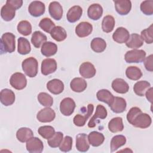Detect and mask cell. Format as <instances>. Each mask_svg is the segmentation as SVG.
Returning a JSON list of instances; mask_svg holds the SVG:
<instances>
[{
	"instance_id": "cell-14",
	"label": "cell",
	"mask_w": 153,
	"mask_h": 153,
	"mask_svg": "<svg viewBox=\"0 0 153 153\" xmlns=\"http://www.w3.org/2000/svg\"><path fill=\"white\" fill-rule=\"evenodd\" d=\"M115 8L117 12L122 16L128 14L131 9V2L130 0L114 1Z\"/></svg>"
},
{
	"instance_id": "cell-45",
	"label": "cell",
	"mask_w": 153,
	"mask_h": 153,
	"mask_svg": "<svg viewBox=\"0 0 153 153\" xmlns=\"http://www.w3.org/2000/svg\"><path fill=\"white\" fill-rule=\"evenodd\" d=\"M39 26L45 32L50 33L51 30L54 28L55 24L50 19L45 17L41 20L39 23Z\"/></svg>"
},
{
	"instance_id": "cell-52",
	"label": "cell",
	"mask_w": 153,
	"mask_h": 153,
	"mask_svg": "<svg viewBox=\"0 0 153 153\" xmlns=\"http://www.w3.org/2000/svg\"><path fill=\"white\" fill-rule=\"evenodd\" d=\"M145 94L147 100L151 103H152V87H151L150 88H149Z\"/></svg>"
},
{
	"instance_id": "cell-13",
	"label": "cell",
	"mask_w": 153,
	"mask_h": 153,
	"mask_svg": "<svg viewBox=\"0 0 153 153\" xmlns=\"http://www.w3.org/2000/svg\"><path fill=\"white\" fill-rule=\"evenodd\" d=\"M94 110V106L93 104H88L87 105V113L81 115V114L76 115L73 119L74 123L75 126L78 127H82L85 124L86 121L88 119V118L92 115Z\"/></svg>"
},
{
	"instance_id": "cell-39",
	"label": "cell",
	"mask_w": 153,
	"mask_h": 153,
	"mask_svg": "<svg viewBox=\"0 0 153 153\" xmlns=\"http://www.w3.org/2000/svg\"><path fill=\"white\" fill-rule=\"evenodd\" d=\"M126 75L128 79L136 81L142 76V72L139 68L134 66H128L126 69Z\"/></svg>"
},
{
	"instance_id": "cell-51",
	"label": "cell",
	"mask_w": 153,
	"mask_h": 153,
	"mask_svg": "<svg viewBox=\"0 0 153 153\" xmlns=\"http://www.w3.org/2000/svg\"><path fill=\"white\" fill-rule=\"evenodd\" d=\"M6 4L12 6L16 10L19 9L23 4L22 0H7Z\"/></svg>"
},
{
	"instance_id": "cell-49",
	"label": "cell",
	"mask_w": 153,
	"mask_h": 153,
	"mask_svg": "<svg viewBox=\"0 0 153 153\" xmlns=\"http://www.w3.org/2000/svg\"><path fill=\"white\" fill-rule=\"evenodd\" d=\"M142 112V110L138 107H132L131 108H130L127 114V120L128 122L131 124L134 117Z\"/></svg>"
},
{
	"instance_id": "cell-23",
	"label": "cell",
	"mask_w": 153,
	"mask_h": 153,
	"mask_svg": "<svg viewBox=\"0 0 153 153\" xmlns=\"http://www.w3.org/2000/svg\"><path fill=\"white\" fill-rule=\"evenodd\" d=\"M112 88L117 93L124 94L128 92L129 85L123 79L116 78L112 82Z\"/></svg>"
},
{
	"instance_id": "cell-3",
	"label": "cell",
	"mask_w": 153,
	"mask_h": 153,
	"mask_svg": "<svg viewBox=\"0 0 153 153\" xmlns=\"http://www.w3.org/2000/svg\"><path fill=\"white\" fill-rule=\"evenodd\" d=\"M146 57V52L143 50L133 49L127 51L124 56V59L127 63H141Z\"/></svg>"
},
{
	"instance_id": "cell-38",
	"label": "cell",
	"mask_w": 153,
	"mask_h": 153,
	"mask_svg": "<svg viewBox=\"0 0 153 153\" xmlns=\"http://www.w3.org/2000/svg\"><path fill=\"white\" fill-rule=\"evenodd\" d=\"M115 19L113 16L107 15L103 19L102 22V29L104 32L109 33L112 32L115 26Z\"/></svg>"
},
{
	"instance_id": "cell-44",
	"label": "cell",
	"mask_w": 153,
	"mask_h": 153,
	"mask_svg": "<svg viewBox=\"0 0 153 153\" xmlns=\"http://www.w3.org/2000/svg\"><path fill=\"white\" fill-rule=\"evenodd\" d=\"M63 139V134L60 131L55 133L54 136L48 139L47 143L48 145L51 148H57L60 146Z\"/></svg>"
},
{
	"instance_id": "cell-35",
	"label": "cell",
	"mask_w": 153,
	"mask_h": 153,
	"mask_svg": "<svg viewBox=\"0 0 153 153\" xmlns=\"http://www.w3.org/2000/svg\"><path fill=\"white\" fill-rule=\"evenodd\" d=\"M51 36L56 41L61 42L64 41L67 37V33L65 29L62 26H55L50 32Z\"/></svg>"
},
{
	"instance_id": "cell-29",
	"label": "cell",
	"mask_w": 153,
	"mask_h": 153,
	"mask_svg": "<svg viewBox=\"0 0 153 153\" xmlns=\"http://www.w3.org/2000/svg\"><path fill=\"white\" fill-rule=\"evenodd\" d=\"M16 15V10L10 5L5 4L3 5L1 10V16L5 21L12 20Z\"/></svg>"
},
{
	"instance_id": "cell-5",
	"label": "cell",
	"mask_w": 153,
	"mask_h": 153,
	"mask_svg": "<svg viewBox=\"0 0 153 153\" xmlns=\"http://www.w3.org/2000/svg\"><path fill=\"white\" fill-rule=\"evenodd\" d=\"M151 123L152 120L151 117L148 114L142 112L134 117L131 124L135 127L146 128L151 126Z\"/></svg>"
},
{
	"instance_id": "cell-8",
	"label": "cell",
	"mask_w": 153,
	"mask_h": 153,
	"mask_svg": "<svg viewBox=\"0 0 153 153\" xmlns=\"http://www.w3.org/2000/svg\"><path fill=\"white\" fill-rule=\"evenodd\" d=\"M56 117L54 111L50 107H47L40 110L37 115V120L41 123H50L53 121Z\"/></svg>"
},
{
	"instance_id": "cell-9",
	"label": "cell",
	"mask_w": 153,
	"mask_h": 153,
	"mask_svg": "<svg viewBox=\"0 0 153 153\" xmlns=\"http://www.w3.org/2000/svg\"><path fill=\"white\" fill-rule=\"evenodd\" d=\"M45 11L44 4L41 1H32L29 5L28 11L33 17H39L42 16Z\"/></svg>"
},
{
	"instance_id": "cell-37",
	"label": "cell",
	"mask_w": 153,
	"mask_h": 153,
	"mask_svg": "<svg viewBox=\"0 0 153 153\" xmlns=\"http://www.w3.org/2000/svg\"><path fill=\"white\" fill-rule=\"evenodd\" d=\"M91 49L96 53H102L106 48V41L101 38H94L91 41Z\"/></svg>"
},
{
	"instance_id": "cell-48",
	"label": "cell",
	"mask_w": 153,
	"mask_h": 153,
	"mask_svg": "<svg viewBox=\"0 0 153 153\" xmlns=\"http://www.w3.org/2000/svg\"><path fill=\"white\" fill-rule=\"evenodd\" d=\"M72 146V138L69 136H65L59 146V149L62 152H69Z\"/></svg>"
},
{
	"instance_id": "cell-7",
	"label": "cell",
	"mask_w": 153,
	"mask_h": 153,
	"mask_svg": "<svg viewBox=\"0 0 153 153\" xmlns=\"http://www.w3.org/2000/svg\"><path fill=\"white\" fill-rule=\"evenodd\" d=\"M26 149L30 153H41L44 149V145L41 139L32 137L26 142Z\"/></svg>"
},
{
	"instance_id": "cell-34",
	"label": "cell",
	"mask_w": 153,
	"mask_h": 153,
	"mask_svg": "<svg viewBox=\"0 0 153 153\" xmlns=\"http://www.w3.org/2000/svg\"><path fill=\"white\" fill-rule=\"evenodd\" d=\"M47 38L45 35L41 31H35L32 33L31 42L35 48H39L44 42H46Z\"/></svg>"
},
{
	"instance_id": "cell-21",
	"label": "cell",
	"mask_w": 153,
	"mask_h": 153,
	"mask_svg": "<svg viewBox=\"0 0 153 153\" xmlns=\"http://www.w3.org/2000/svg\"><path fill=\"white\" fill-rule=\"evenodd\" d=\"M109 106L114 112L119 114L123 112L126 110L127 103L126 100L123 97H114L112 103Z\"/></svg>"
},
{
	"instance_id": "cell-10",
	"label": "cell",
	"mask_w": 153,
	"mask_h": 153,
	"mask_svg": "<svg viewBox=\"0 0 153 153\" xmlns=\"http://www.w3.org/2000/svg\"><path fill=\"white\" fill-rule=\"evenodd\" d=\"M57 69V62L54 59L47 58L41 63V73L44 75H48L54 72Z\"/></svg>"
},
{
	"instance_id": "cell-25",
	"label": "cell",
	"mask_w": 153,
	"mask_h": 153,
	"mask_svg": "<svg viewBox=\"0 0 153 153\" xmlns=\"http://www.w3.org/2000/svg\"><path fill=\"white\" fill-rule=\"evenodd\" d=\"M87 86V82L82 78H74L70 82V87L72 91L76 93H81L84 91Z\"/></svg>"
},
{
	"instance_id": "cell-16",
	"label": "cell",
	"mask_w": 153,
	"mask_h": 153,
	"mask_svg": "<svg viewBox=\"0 0 153 153\" xmlns=\"http://www.w3.org/2000/svg\"><path fill=\"white\" fill-rule=\"evenodd\" d=\"M93 31V26L89 22H82L75 27V33L80 38L88 36Z\"/></svg>"
},
{
	"instance_id": "cell-33",
	"label": "cell",
	"mask_w": 153,
	"mask_h": 153,
	"mask_svg": "<svg viewBox=\"0 0 153 153\" xmlns=\"http://www.w3.org/2000/svg\"><path fill=\"white\" fill-rule=\"evenodd\" d=\"M18 47L17 51L19 54L25 55L29 54L31 51V47L29 41L23 37L18 38Z\"/></svg>"
},
{
	"instance_id": "cell-47",
	"label": "cell",
	"mask_w": 153,
	"mask_h": 153,
	"mask_svg": "<svg viewBox=\"0 0 153 153\" xmlns=\"http://www.w3.org/2000/svg\"><path fill=\"white\" fill-rule=\"evenodd\" d=\"M141 11L145 15L151 16L153 14V1H144L140 4Z\"/></svg>"
},
{
	"instance_id": "cell-28",
	"label": "cell",
	"mask_w": 153,
	"mask_h": 153,
	"mask_svg": "<svg viewBox=\"0 0 153 153\" xmlns=\"http://www.w3.org/2000/svg\"><path fill=\"white\" fill-rule=\"evenodd\" d=\"M33 136L32 130L27 127L20 128L16 132V137L19 141L24 143Z\"/></svg>"
},
{
	"instance_id": "cell-41",
	"label": "cell",
	"mask_w": 153,
	"mask_h": 153,
	"mask_svg": "<svg viewBox=\"0 0 153 153\" xmlns=\"http://www.w3.org/2000/svg\"><path fill=\"white\" fill-rule=\"evenodd\" d=\"M17 29L19 33L24 36H28L32 33L31 24L27 20L20 21L17 25Z\"/></svg>"
},
{
	"instance_id": "cell-4",
	"label": "cell",
	"mask_w": 153,
	"mask_h": 153,
	"mask_svg": "<svg viewBox=\"0 0 153 153\" xmlns=\"http://www.w3.org/2000/svg\"><path fill=\"white\" fill-rule=\"evenodd\" d=\"M10 84L14 88L20 90L26 87L27 85V79L23 74L21 72H16L11 76Z\"/></svg>"
},
{
	"instance_id": "cell-17",
	"label": "cell",
	"mask_w": 153,
	"mask_h": 153,
	"mask_svg": "<svg viewBox=\"0 0 153 153\" xmlns=\"http://www.w3.org/2000/svg\"><path fill=\"white\" fill-rule=\"evenodd\" d=\"M48 12L50 16L56 20H60L63 16V8L57 1L50 2L48 6Z\"/></svg>"
},
{
	"instance_id": "cell-12",
	"label": "cell",
	"mask_w": 153,
	"mask_h": 153,
	"mask_svg": "<svg viewBox=\"0 0 153 153\" xmlns=\"http://www.w3.org/2000/svg\"><path fill=\"white\" fill-rule=\"evenodd\" d=\"M108 112L106 109L102 105H98L96 107V112L90 120L88 123V127L93 128L96 126V120L97 118L105 119L106 118Z\"/></svg>"
},
{
	"instance_id": "cell-42",
	"label": "cell",
	"mask_w": 153,
	"mask_h": 153,
	"mask_svg": "<svg viewBox=\"0 0 153 153\" xmlns=\"http://www.w3.org/2000/svg\"><path fill=\"white\" fill-rule=\"evenodd\" d=\"M38 134L44 139H48L53 137L55 134L54 128L51 126H43L38 130Z\"/></svg>"
},
{
	"instance_id": "cell-36",
	"label": "cell",
	"mask_w": 153,
	"mask_h": 153,
	"mask_svg": "<svg viewBox=\"0 0 153 153\" xmlns=\"http://www.w3.org/2000/svg\"><path fill=\"white\" fill-rule=\"evenodd\" d=\"M151 87V84L146 81H137L133 87V90L136 94L139 96H143L147 90Z\"/></svg>"
},
{
	"instance_id": "cell-46",
	"label": "cell",
	"mask_w": 153,
	"mask_h": 153,
	"mask_svg": "<svg viewBox=\"0 0 153 153\" xmlns=\"http://www.w3.org/2000/svg\"><path fill=\"white\" fill-rule=\"evenodd\" d=\"M153 25L150 26L141 32V38L147 44H152L153 42Z\"/></svg>"
},
{
	"instance_id": "cell-26",
	"label": "cell",
	"mask_w": 153,
	"mask_h": 153,
	"mask_svg": "<svg viewBox=\"0 0 153 153\" xmlns=\"http://www.w3.org/2000/svg\"><path fill=\"white\" fill-rule=\"evenodd\" d=\"M87 137L89 143L94 147L101 145L105 140L104 135L102 133L96 131L90 132L87 136Z\"/></svg>"
},
{
	"instance_id": "cell-6",
	"label": "cell",
	"mask_w": 153,
	"mask_h": 153,
	"mask_svg": "<svg viewBox=\"0 0 153 153\" xmlns=\"http://www.w3.org/2000/svg\"><path fill=\"white\" fill-rule=\"evenodd\" d=\"M75 106V102L72 98L66 97L60 102V111L63 115L70 116L73 114Z\"/></svg>"
},
{
	"instance_id": "cell-18",
	"label": "cell",
	"mask_w": 153,
	"mask_h": 153,
	"mask_svg": "<svg viewBox=\"0 0 153 153\" xmlns=\"http://www.w3.org/2000/svg\"><path fill=\"white\" fill-rule=\"evenodd\" d=\"M76 148L79 152H87L90 148V143L87 135L85 133H79L76 136Z\"/></svg>"
},
{
	"instance_id": "cell-22",
	"label": "cell",
	"mask_w": 153,
	"mask_h": 153,
	"mask_svg": "<svg viewBox=\"0 0 153 153\" xmlns=\"http://www.w3.org/2000/svg\"><path fill=\"white\" fill-rule=\"evenodd\" d=\"M82 14V9L79 5H74L68 10L66 18L69 22L74 23L78 21Z\"/></svg>"
},
{
	"instance_id": "cell-27",
	"label": "cell",
	"mask_w": 153,
	"mask_h": 153,
	"mask_svg": "<svg viewBox=\"0 0 153 153\" xmlns=\"http://www.w3.org/2000/svg\"><path fill=\"white\" fill-rule=\"evenodd\" d=\"M41 53L45 57H50L54 55L57 51V45L51 41L44 42L41 48Z\"/></svg>"
},
{
	"instance_id": "cell-19",
	"label": "cell",
	"mask_w": 153,
	"mask_h": 153,
	"mask_svg": "<svg viewBox=\"0 0 153 153\" xmlns=\"http://www.w3.org/2000/svg\"><path fill=\"white\" fill-rule=\"evenodd\" d=\"M1 102L6 106L13 105L15 101L14 93L10 89L4 88L0 93Z\"/></svg>"
},
{
	"instance_id": "cell-50",
	"label": "cell",
	"mask_w": 153,
	"mask_h": 153,
	"mask_svg": "<svg viewBox=\"0 0 153 153\" xmlns=\"http://www.w3.org/2000/svg\"><path fill=\"white\" fill-rule=\"evenodd\" d=\"M144 65L146 69L149 72L153 71V66H152V62H153V56L152 54H150L147 57H145L144 60Z\"/></svg>"
},
{
	"instance_id": "cell-11",
	"label": "cell",
	"mask_w": 153,
	"mask_h": 153,
	"mask_svg": "<svg viewBox=\"0 0 153 153\" xmlns=\"http://www.w3.org/2000/svg\"><path fill=\"white\" fill-rule=\"evenodd\" d=\"M79 72L81 76L88 79L93 78L96 75V70L91 63L85 62L80 65Z\"/></svg>"
},
{
	"instance_id": "cell-32",
	"label": "cell",
	"mask_w": 153,
	"mask_h": 153,
	"mask_svg": "<svg viewBox=\"0 0 153 153\" xmlns=\"http://www.w3.org/2000/svg\"><path fill=\"white\" fill-rule=\"evenodd\" d=\"M126 46L128 48L136 49L140 48L143 44V41L141 36L137 33H132L130 35L128 40L126 43Z\"/></svg>"
},
{
	"instance_id": "cell-1",
	"label": "cell",
	"mask_w": 153,
	"mask_h": 153,
	"mask_svg": "<svg viewBox=\"0 0 153 153\" xmlns=\"http://www.w3.org/2000/svg\"><path fill=\"white\" fill-rule=\"evenodd\" d=\"M16 48L15 35L11 32L4 33L1 38V51L2 53H13Z\"/></svg>"
},
{
	"instance_id": "cell-24",
	"label": "cell",
	"mask_w": 153,
	"mask_h": 153,
	"mask_svg": "<svg viewBox=\"0 0 153 153\" xmlns=\"http://www.w3.org/2000/svg\"><path fill=\"white\" fill-rule=\"evenodd\" d=\"M103 14V8L99 4H93L88 8L87 15L93 20H99Z\"/></svg>"
},
{
	"instance_id": "cell-31",
	"label": "cell",
	"mask_w": 153,
	"mask_h": 153,
	"mask_svg": "<svg viewBox=\"0 0 153 153\" xmlns=\"http://www.w3.org/2000/svg\"><path fill=\"white\" fill-rule=\"evenodd\" d=\"M108 129L112 133H117L123 131L124 129L123 118L118 117L111 119L108 123Z\"/></svg>"
},
{
	"instance_id": "cell-15",
	"label": "cell",
	"mask_w": 153,
	"mask_h": 153,
	"mask_svg": "<svg viewBox=\"0 0 153 153\" xmlns=\"http://www.w3.org/2000/svg\"><path fill=\"white\" fill-rule=\"evenodd\" d=\"M130 37L129 32L123 27H118L112 35L113 40L119 44L126 43Z\"/></svg>"
},
{
	"instance_id": "cell-43",
	"label": "cell",
	"mask_w": 153,
	"mask_h": 153,
	"mask_svg": "<svg viewBox=\"0 0 153 153\" xmlns=\"http://www.w3.org/2000/svg\"><path fill=\"white\" fill-rule=\"evenodd\" d=\"M38 102L44 106L50 107L53 104V99L47 93L41 92L38 95Z\"/></svg>"
},
{
	"instance_id": "cell-40",
	"label": "cell",
	"mask_w": 153,
	"mask_h": 153,
	"mask_svg": "<svg viewBox=\"0 0 153 153\" xmlns=\"http://www.w3.org/2000/svg\"><path fill=\"white\" fill-rule=\"evenodd\" d=\"M126 143V138L123 135H116L114 136L111 140V151L114 152L124 145Z\"/></svg>"
},
{
	"instance_id": "cell-30",
	"label": "cell",
	"mask_w": 153,
	"mask_h": 153,
	"mask_svg": "<svg viewBox=\"0 0 153 153\" xmlns=\"http://www.w3.org/2000/svg\"><path fill=\"white\" fill-rule=\"evenodd\" d=\"M96 97L99 101L104 102L109 106L112 103L114 96L113 94L106 89H102L99 90L96 93Z\"/></svg>"
},
{
	"instance_id": "cell-20",
	"label": "cell",
	"mask_w": 153,
	"mask_h": 153,
	"mask_svg": "<svg viewBox=\"0 0 153 153\" xmlns=\"http://www.w3.org/2000/svg\"><path fill=\"white\" fill-rule=\"evenodd\" d=\"M48 90L54 94H59L63 92L64 90L63 82L59 79H53L47 83Z\"/></svg>"
},
{
	"instance_id": "cell-2",
	"label": "cell",
	"mask_w": 153,
	"mask_h": 153,
	"mask_svg": "<svg viewBox=\"0 0 153 153\" xmlns=\"http://www.w3.org/2000/svg\"><path fill=\"white\" fill-rule=\"evenodd\" d=\"M22 67L23 71L27 76L30 78H33L37 75L38 62L35 58L30 57L22 62Z\"/></svg>"
}]
</instances>
